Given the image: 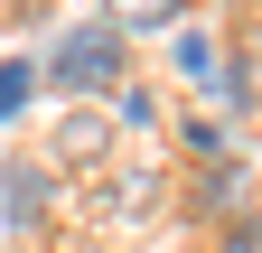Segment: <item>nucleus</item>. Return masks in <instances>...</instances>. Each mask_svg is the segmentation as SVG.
<instances>
[{
    "mask_svg": "<svg viewBox=\"0 0 262 253\" xmlns=\"http://www.w3.org/2000/svg\"><path fill=\"white\" fill-rule=\"evenodd\" d=\"M38 85L66 94V103H113V94L131 85V38L113 19H75V28H56L47 56H38Z\"/></svg>",
    "mask_w": 262,
    "mask_h": 253,
    "instance_id": "obj_1",
    "label": "nucleus"
},
{
    "mask_svg": "<svg viewBox=\"0 0 262 253\" xmlns=\"http://www.w3.org/2000/svg\"><path fill=\"white\" fill-rule=\"evenodd\" d=\"M169 75L187 85V94H215V103H225V38H215V28H169Z\"/></svg>",
    "mask_w": 262,
    "mask_h": 253,
    "instance_id": "obj_2",
    "label": "nucleus"
},
{
    "mask_svg": "<svg viewBox=\"0 0 262 253\" xmlns=\"http://www.w3.org/2000/svg\"><path fill=\"white\" fill-rule=\"evenodd\" d=\"M196 216L206 225H234V216H253V178H244V160L225 150V160H206V178H196Z\"/></svg>",
    "mask_w": 262,
    "mask_h": 253,
    "instance_id": "obj_3",
    "label": "nucleus"
},
{
    "mask_svg": "<svg viewBox=\"0 0 262 253\" xmlns=\"http://www.w3.org/2000/svg\"><path fill=\"white\" fill-rule=\"evenodd\" d=\"M47 187H56V169H38L28 150H10V160H0V197H10V225H38Z\"/></svg>",
    "mask_w": 262,
    "mask_h": 253,
    "instance_id": "obj_4",
    "label": "nucleus"
},
{
    "mask_svg": "<svg viewBox=\"0 0 262 253\" xmlns=\"http://www.w3.org/2000/svg\"><path fill=\"white\" fill-rule=\"evenodd\" d=\"M94 19H113L122 38H150V28H178L187 19V0H103Z\"/></svg>",
    "mask_w": 262,
    "mask_h": 253,
    "instance_id": "obj_5",
    "label": "nucleus"
},
{
    "mask_svg": "<svg viewBox=\"0 0 262 253\" xmlns=\"http://www.w3.org/2000/svg\"><path fill=\"white\" fill-rule=\"evenodd\" d=\"M38 94H47V85H38V56H0V122H19Z\"/></svg>",
    "mask_w": 262,
    "mask_h": 253,
    "instance_id": "obj_6",
    "label": "nucleus"
},
{
    "mask_svg": "<svg viewBox=\"0 0 262 253\" xmlns=\"http://www.w3.org/2000/svg\"><path fill=\"white\" fill-rule=\"evenodd\" d=\"M113 113H122V132H150V122H159V94H150L141 75H131V85L113 94Z\"/></svg>",
    "mask_w": 262,
    "mask_h": 253,
    "instance_id": "obj_7",
    "label": "nucleus"
},
{
    "mask_svg": "<svg viewBox=\"0 0 262 253\" xmlns=\"http://www.w3.org/2000/svg\"><path fill=\"white\" fill-rule=\"evenodd\" d=\"M178 141H187V160H225V122H215V113H187Z\"/></svg>",
    "mask_w": 262,
    "mask_h": 253,
    "instance_id": "obj_8",
    "label": "nucleus"
},
{
    "mask_svg": "<svg viewBox=\"0 0 262 253\" xmlns=\"http://www.w3.org/2000/svg\"><path fill=\"white\" fill-rule=\"evenodd\" d=\"M94 150H103V122H94V113H75V122L56 132V160H94Z\"/></svg>",
    "mask_w": 262,
    "mask_h": 253,
    "instance_id": "obj_9",
    "label": "nucleus"
},
{
    "mask_svg": "<svg viewBox=\"0 0 262 253\" xmlns=\"http://www.w3.org/2000/svg\"><path fill=\"white\" fill-rule=\"evenodd\" d=\"M215 253H262V206L234 216V225H215Z\"/></svg>",
    "mask_w": 262,
    "mask_h": 253,
    "instance_id": "obj_10",
    "label": "nucleus"
}]
</instances>
